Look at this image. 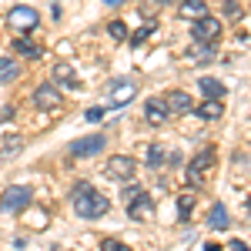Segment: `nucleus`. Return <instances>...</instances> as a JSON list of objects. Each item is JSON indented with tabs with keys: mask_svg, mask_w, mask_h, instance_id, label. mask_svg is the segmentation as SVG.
Here are the masks:
<instances>
[{
	"mask_svg": "<svg viewBox=\"0 0 251 251\" xmlns=\"http://www.w3.org/2000/svg\"><path fill=\"white\" fill-rule=\"evenodd\" d=\"M71 198H74V211L80 214V218H104V214L111 211V201L104 198L100 191H94L91 184H77L74 191H71Z\"/></svg>",
	"mask_w": 251,
	"mask_h": 251,
	"instance_id": "f257e3e1",
	"label": "nucleus"
},
{
	"mask_svg": "<svg viewBox=\"0 0 251 251\" xmlns=\"http://www.w3.org/2000/svg\"><path fill=\"white\" fill-rule=\"evenodd\" d=\"M30 201H34V191H30L27 184H10L7 191L0 194V211L17 214V211H24Z\"/></svg>",
	"mask_w": 251,
	"mask_h": 251,
	"instance_id": "f03ea898",
	"label": "nucleus"
},
{
	"mask_svg": "<svg viewBox=\"0 0 251 251\" xmlns=\"http://www.w3.org/2000/svg\"><path fill=\"white\" fill-rule=\"evenodd\" d=\"M137 94V84L131 77H117L107 84V104L111 107H124V104H131Z\"/></svg>",
	"mask_w": 251,
	"mask_h": 251,
	"instance_id": "7ed1b4c3",
	"label": "nucleus"
},
{
	"mask_svg": "<svg viewBox=\"0 0 251 251\" xmlns=\"http://www.w3.org/2000/svg\"><path fill=\"white\" fill-rule=\"evenodd\" d=\"M214 168V144H204L198 154L191 157V164H188V181H194V184H201L204 181V174Z\"/></svg>",
	"mask_w": 251,
	"mask_h": 251,
	"instance_id": "20e7f679",
	"label": "nucleus"
},
{
	"mask_svg": "<svg viewBox=\"0 0 251 251\" xmlns=\"http://www.w3.org/2000/svg\"><path fill=\"white\" fill-rule=\"evenodd\" d=\"M191 37H194V44H214V40L221 37V20H214V17H198L191 24Z\"/></svg>",
	"mask_w": 251,
	"mask_h": 251,
	"instance_id": "39448f33",
	"label": "nucleus"
},
{
	"mask_svg": "<svg viewBox=\"0 0 251 251\" xmlns=\"http://www.w3.org/2000/svg\"><path fill=\"white\" fill-rule=\"evenodd\" d=\"M104 144H107V137L104 134H91V137H77V141H71V157H94L104 151Z\"/></svg>",
	"mask_w": 251,
	"mask_h": 251,
	"instance_id": "423d86ee",
	"label": "nucleus"
},
{
	"mask_svg": "<svg viewBox=\"0 0 251 251\" xmlns=\"http://www.w3.org/2000/svg\"><path fill=\"white\" fill-rule=\"evenodd\" d=\"M104 171H107V177H114V181H131L137 171V161L127 154H114L107 164H104Z\"/></svg>",
	"mask_w": 251,
	"mask_h": 251,
	"instance_id": "0eeeda50",
	"label": "nucleus"
},
{
	"mask_svg": "<svg viewBox=\"0 0 251 251\" xmlns=\"http://www.w3.org/2000/svg\"><path fill=\"white\" fill-rule=\"evenodd\" d=\"M37 10L34 7H27V3H20V7H14L10 14H7V27H14V30H34L37 27Z\"/></svg>",
	"mask_w": 251,
	"mask_h": 251,
	"instance_id": "6e6552de",
	"label": "nucleus"
},
{
	"mask_svg": "<svg viewBox=\"0 0 251 251\" xmlns=\"http://www.w3.org/2000/svg\"><path fill=\"white\" fill-rule=\"evenodd\" d=\"M161 100H164L168 114H188V111L194 107V100H191V94H188V91H168Z\"/></svg>",
	"mask_w": 251,
	"mask_h": 251,
	"instance_id": "1a4fd4ad",
	"label": "nucleus"
},
{
	"mask_svg": "<svg viewBox=\"0 0 251 251\" xmlns=\"http://www.w3.org/2000/svg\"><path fill=\"white\" fill-rule=\"evenodd\" d=\"M34 107H40V111L60 107V91L54 87V84H40L37 91H34Z\"/></svg>",
	"mask_w": 251,
	"mask_h": 251,
	"instance_id": "9d476101",
	"label": "nucleus"
},
{
	"mask_svg": "<svg viewBox=\"0 0 251 251\" xmlns=\"http://www.w3.org/2000/svg\"><path fill=\"white\" fill-rule=\"evenodd\" d=\"M127 214H131V221H141V218H151L154 214V201L148 198V191H141L134 201H127Z\"/></svg>",
	"mask_w": 251,
	"mask_h": 251,
	"instance_id": "9b49d317",
	"label": "nucleus"
},
{
	"mask_svg": "<svg viewBox=\"0 0 251 251\" xmlns=\"http://www.w3.org/2000/svg\"><path fill=\"white\" fill-rule=\"evenodd\" d=\"M54 77H57V84L64 87V91H77V87H80V77L74 74V67H71V64H64V60L54 64Z\"/></svg>",
	"mask_w": 251,
	"mask_h": 251,
	"instance_id": "f8f14e48",
	"label": "nucleus"
},
{
	"mask_svg": "<svg viewBox=\"0 0 251 251\" xmlns=\"http://www.w3.org/2000/svg\"><path fill=\"white\" fill-rule=\"evenodd\" d=\"M144 117H148V124H164L171 114H168V107H164L161 97H148V104H144Z\"/></svg>",
	"mask_w": 251,
	"mask_h": 251,
	"instance_id": "ddd939ff",
	"label": "nucleus"
},
{
	"mask_svg": "<svg viewBox=\"0 0 251 251\" xmlns=\"http://www.w3.org/2000/svg\"><path fill=\"white\" fill-rule=\"evenodd\" d=\"M228 225H231V214H228V208H225V204H214L211 211H208V228H211V231H225Z\"/></svg>",
	"mask_w": 251,
	"mask_h": 251,
	"instance_id": "4468645a",
	"label": "nucleus"
},
{
	"mask_svg": "<svg viewBox=\"0 0 251 251\" xmlns=\"http://www.w3.org/2000/svg\"><path fill=\"white\" fill-rule=\"evenodd\" d=\"M198 87L204 91L208 100H221V97H225V84H221L218 77H201V80H198Z\"/></svg>",
	"mask_w": 251,
	"mask_h": 251,
	"instance_id": "2eb2a0df",
	"label": "nucleus"
},
{
	"mask_svg": "<svg viewBox=\"0 0 251 251\" xmlns=\"http://www.w3.org/2000/svg\"><path fill=\"white\" fill-rule=\"evenodd\" d=\"M198 117L201 121H218V117H225V104L221 100H204V104H198Z\"/></svg>",
	"mask_w": 251,
	"mask_h": 251,
	"instance_id": "dca6fc26",
	"label": "nucleus"
},
{
	"mask_svg": "<svg viewBox=\"0 0 251 251\" xmlns=\"http://www.w3.org/2000/svg\"><path fill=\"white\" fill-rule=\"evenodd\" d=\"M218 57V47L214 44H194L191 47V60L194 64H208V60Z\"/></svg>",
	"mask_w": 251,
	"mask_h": 251,
	"instance_id": "f3484780",
	"label": "nucleus"
},
{
	"mask_svg": "<svg viewBox=\"0 0 251 251\" xmlns=\"http://www.w3.org/2000/svg\"><path fill=\"white\" fill-rule=\"evenodd\" d=\"M14 50H17L20 57H30V60L40 57V47L34 44V40H27V37H17V40H14Z\"/></svg>",
	"mask_w": 251,
	"mask_h": 251,
	"instance_id": "a211bd4d",
	"label": "nucleus"
},
{
	"mask_svg": "<svg viewBox=\"0 0 251 251\" xmlns=\"http://www.w3.org/2000/svg\"><path fill=\"white\" fill-rule=\"evenodd\" d=\"M164 161H168V151H164V144H151V148H148V168H151V171H157Z\"/></svg>",
	"mask_w": 251,
	"mask_h": 251,
	"instance_id": "6ab92c4d",
	"label": "nucleus"
},
{
	"mask_svg": "<svg viewBox=\"0 0 251 251\" xmlns=\"http://www.w3.org/2000/svg\"><path fill=\"white\" fill-rule=\"evenodd\" d=\"M181 14L191 17V20L204 17V0H181Z\"/></svg>",
	"mask_w": 251,
	"mask_h": 251,
	"instance_id": "aec40b11",
	"label": "nucleus"
},
{
	"mask_svg": "<svg viewBox=\"0 0 251 251\" xmlns=\"http://www.w3.org/2000/svg\"><path fill=\"white\" fill-rule=\"evenodd\" d=\"M191 208H194V194H181L177 198V218H181V225L191 221Z\"/></svg>",
	"mask_w": 251,
	"mask_h": 251,
	"instance_id": "412c9836",
	"label": "nucleus"
},
{
	"mask_svg": "<svg viewBox=\"0 0 251 251\" xmlns=\"http://www.w3.org/2000/svg\"><path fill=\"white\" fill-rule=\"evenodd\" d=\"M17 74H20V67H17V64H14L10 57L0 60V84H7V80H17Z\"/></svg>",
	"mask_w": 251,
	"mask_h": 251,
	"instance_id": "4be33fe9",
	"label": "nucleus"
},
{
	"mask_svg": "<svg viewBox=\"0 0 251 251\" xmlns=\"http://www.w3.org/2000/svg\"><path fill=\"white\" fill-rule=\"evenodd\" d=\"M20 148H24V141H20V137H10V141H3L0 154H3V157H14V154H20Z\"/></svg>",
	"mask_w": 251,
	"mask_h": 251,
	"instance_id": "5701e85b",
	"label": "nucleus"
},
{
	"mask_svg": "<svg viewBox=\"0 0 251 251\" xmlns=\"http://www.w3.org/2000/svg\"><path fill=\"white\" fill-rule=\"evenodd\" d=\"M107 34H111V37H114V44H117V40L127 37V27H124L121 20H111V24H107Z\"/></svg>",
	"mask_w": 251,
	"mask_h": 251,
	"instance_id": "b1692460",
	"label": "nucleus"
},
{
	"mask_svg": "<svg viewBox=\"0 0 251 251\" xmlns=\"http://www.w3.org/2000/svg\"><path fill=\"white\" fill-rule=\"evenodd\" d=\"M151 34H154V24H148V27H141V30H137L134 37H131V44H134V47H141V44H148V37H151Z\"/></svg>",
	"mask_w": 251,
	"mask_h": 251,
	"instance_id": "393cba45",
	"label": "nucleus"
},
{
	"mask_svg": "<svg viewBox=\"0 0 251 251\" xmlns=\"http://www.w3.org/2000/svg\"><path fill=\"white\" fill-rule=\"evenodd\" d=\"M100 251H131V245H124V241H114V238H107V241L100 245Z\"/></svg>",
	"mask_w": 251,
	"mask_h": 251,
	"instance_id": "a878e982",
	"label": "nucleus"
},
{
	"mask_svg": "<svg viewBox=\"0 0 251 251\" xmlns=\"http://www.w3.org/2000/svg\"><path fill=\"white\" fill-rule=\"evenodd\" d=\"M225 14H228L231 20L241 17V7H238V0H228V3H225Z\"/></svg>",
	"mask_w": 251,
	"mask_h": 251,
	"instance_id": "bb28decb",
	"label": "nucleus"
},
{
	"mask_svg": "<svg viewBox=\"0 0 251 251\" xmlns=\"http://www.w3.org/2000/svg\"><path fill=\"white\" fill-rule=\"evenodd\" d=\"M144 191V188H141V184H127V188H124V194H121V198H124V201H134L137 194Z\"/></svg>",
	"mask_w": 251,
	"mask_h": 251,
	"instance_id": "cd10ccee",
	"label": "nucleus"
},
{
	"mask_svg": "<svg viewBox=\"0 0 251 251\" xmlns=\"http://www.w3.org/2000/svg\"><path fill=\"white\" fill-rule=\"evenodd\" d=\"M87 121H91V124H97V121H104V107H87Z\"/></svg>",
	"mask_w": 251,
	"mask_h": 251,
	"instance_id": "c85d7f7f",
	"label": "nucleus"
},
{
	"mask_svg": "<svg viewBox=\"0 0 251 251\" xmlns=\"http://www.w3.org/2000/svg\"><path fill=\"white\" fill-rule=\"evenodd\" d=\"M228 251H251V248L245 245V241H241V238H234L231 245H228Z\"/></svg>",
	"mask_w": 251,
	"mask_h": 251,
	"instance_id": "c756f323",
	"label": "nucleus"
},
{
	"mask_svg": "<svg viewBox=\"0 0 251 251\" xmlns=\"http://www.w3.org/2000/svg\"><path fill=\"white\" fill-rule=\"evenodd\" d=\"M0 121H14V107H3L0 111Z\"/></svg>",
	"mask_w": 251,
	"mask_h": 251,
	"instance_id": "7c9ffc66",
	"label": "nucleus"
},
{
	"mask_svg": "<svg viewBox=\"0 0 251 251\" xmlns=\"http://www.w3.org/2000/svg\"><path fill=\"white\" fill-rule=\"evenodd\" d=\"M204 251H221V245H214V241H211V245H204Z\"/></svg>",
	"mask_w": 251,
	"mask_h": 251,
	"instance_id": "2f4dec72",
	"label": "nucleus"
},
{
	"mask_svg": "<svg viewBox=\"0 0 251 251\" xmlns=\"http://www.w3.org/2000/svg\"><path fill=\"white\" fill-rule=\"evenodd\" d=\"M104 3H111V7H121V3H124V0H104Z\"/></svg>",
	"mask_w": 251,
	"mask_h": 251,
	"instance_id": "473e14b6",
	"label": "nucleus"
},
{
	"mask_svg": "<svg viewBox=\"0 0 251 251\" xmlns=\"http://www.w3.org/2000/svg\"><path fill=\"white\" fill-rule=\"evenodd\" d=\"M245 208H248V211H251V198H248V201H245Z\"/></svg>",
	"mask_w": 251,
	"mask_h": 251,
	"instance_id": "72a5a7b5",
	"label": "nucleus"
},
{
	"mask_svg": "<svg viewBox=\"0 0 251 251\" xmlns=\"http://www.w3.org/2000/svg\"><path fill=\"white\" fill-rule=\"evenodd\" d=\"M157 3H171V0H157Z\"/></svg>",
	"mask_w": 251,
	"mask_h": 251,
	"instance_id": "f704fd0d",
	"label": "nucleus"
},
{
	"mask_svg": "<svg viewBox=\"0 0 251 251\" xmlns=\"http://www.w3.org/2000/svg\"><path fill=\"white\" fill-rule=\"evenodd\" d=\"M50 251H64V248H50Z\"/></svg>",
	"mask_w": 251,
	"mask_h": 251,
	"instance_id": "c9c22d12",
	"label": "nucleus"
}]
</instances>
